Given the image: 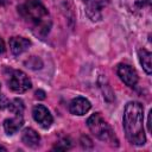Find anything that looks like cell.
Here are the masks:
<instances>
[{
  "instance_id": "7c38bea8",
  "label": "cell",
  "mask_w": 152,
  "mask_h": 152,
  "mask_svg": "<svg viewBox=\"0 0 152 152\" xmlns=\"http://www.w3.org/2000/svg\"><path fill=\"white\" fill-rule=\"evenodd\" d=\"M138 56H139V61H140V64L142 65L144 70L146 71V74H151L152 72V63H151V52L147 51L146 49H140L138 51Z\"/></svg>"
},
{
  "instance_id": "3957f363",
  "label": "cell",
  "mask_w": 152,
  "mask_h": 152,
  "mask_svg": "<svg viewBox=\"0 0 152 152\" xmlns=\"http://www.w3.org/2000/svg\"><path fill=\"white\" fill-rule=\"evenodd\" d=\"M87 126L90 129V132L100 140L107 142H112L114 140V132L112 131L110 126L101 116L100 113H95L90 115L87 120Z\"/></svg>"
},
{
  "instance_id": "2e32d148",
  "label": "cell",
  "mask_w": 152,
  "mask_h": 152,
  "mask_svg": "<svg viewBox=\"0 0 152 152\" xmlns=\"http://www.w3.org/2000/svg\"><path fill=\"white\" fill-rule=\"evenodd\" d=\"M5 51V43H4V40L0 38V53H2Z\"/></svg>"
},
{
  "instance_id": "5bb4252c",
  "label": "cell",
  "mask_w": 152,
  "mask_h": 152,
  "mask_svg": "<svg viewBox=\"0 0 152 152\" xmlns=\"http://www.w3.org/2000/svg\"><path fill=\"white\" fill-rule=\"evenodd\" d=\"M8 103H10L8 99L4 94H0V109H4L6 107H8Z\"/></svg>"
},
{
  "instance_id": "8fae6325",
  "label": "cell",
  "mask_w": 152,
  "mask_h": 152,
  "mask_svg": "<svg viewBox=\"0 0 152 152\" xmlns=\"http://www.w3.org/2000/svg\"><path fill=\"white\" fill-rule=\"evenodd\" d=\"M21 140L28 147H37L40 141V137L33 128H25L21 133Z\"/></svg>"
},
{
  "instance_id": "6da1fadb",
  "label": "cell",
  "mask_w": 152,
  "mask_h": 152,
  "mask_svg": "<svg viewBox=\"0 0 152 152\" xmlns=\"http://www.w3.org/2000/svg\"><path fill=\"white\" fill-rule=\"evenodd\" d=\"M124 129L126 138L133 145L141 146L146 142L144 129V107L141 103L131 101L124 112Z\"/></svg>"
},
{
  "instance_id": "277c9868",
  "label": "cell",
  "mask_w": 152,
  "mask_h": 152,
  "mask_svg": "<svg viewBox=\"0 0 152 152\" xmlns=\"http://www.w3.org/2000/svg\"><path fill=\"white\" fill-rule=\"evenodd\" d=\"M8 87L14 93H25L31 88V81L21 70H12L7 80Z\"/></svg>"
},
{
  "instance_id": "9a60e30c",
  "label": "cell",
  "mask_w": 152,
  "mask_h": 152,
  "mask_svg": "<svg viewBox=\"0 0 152 152\" xmlns=\"http://www.w3.org/2000/svg\"><path fill=\"white\" fill-rule=\"evenodd\" d=\"M36 95H37V97H39V99H44V97H45V93H44L43 90L37 91V93H36Z\"/></svg>"
},
{
  "instance_id": "e0dca14e",
  "label": "cell",
  "mask_w": 152,
  "mask_h": 152,
  "mask_svg": "<svg viewBox=\"0 0 152 152\" xmlns=\"http://www.w3.org/2000/svg\"><path fill=\"white\" fill-rule=\"evenodd\" d=\"M0 151H4V152H6V148H5V147H2V146H0Z\"/></svg>"
},
{
  "instance_id": "ba28073f",
  "label": "cell",
  "mask_w": 152,
  "mask_h": 152,
  "mask_svg": "<svg viewBox=\"0 0 152 152\" xmlns=\"http://www.w3.org/2000/svg\"><path fill=\"white\" fill-rule=\"evenodd\" d=\"M90 107H91V104L86 97L78 96L70 102L69 109H70L71 114H74V115H84L86 113H88Z\"/></svg>"
},
{
  "instance_id": "30bf717a",
  "label": "cell",
  "mask_w": 152,
  "mask_h": 152,
  "mask_svg": "<svg viewBox=\"0 0 152 152\" xmlns=\"http://www.w3.org/2000/svg\"><path fill=\"white\" fill-rule=\"evenodd\" d=\"M23 124H24L23 115H14L13 118L6 119L4 121V128H5L7 134L12 135V134L17 133L19 131V128H21Z\"/></svg>"
},
{
  "instance_id": "5b68a950",
  "label": "cell",
  "mask_w": 152,
  "mask_h": 152,
  "mask_svg": "<svg viewBox=\"0 0 152 152\" xmlns=\"http://www.w3.org/2000/svg\"><path fill=\"white\" fill-rule=\"evenodd\" d=\"M116 72L120 80L128 87H134L138 82V74L133 66L126 63H120L116 68Z\"/></svg>"
},
{
  "instance_id": "8992f818",
  "label": "cell",
  "mask_w": 152,
  "mask_h": 152,
  "mask_svg": "<svg viewBox=\"0 0 152 152\" xmlns=\"http://www.w3.org/2000/svg\"><path fill=\"white\" fill-rule=\"evenodd\" d=\"M33 119L43 127V128H49L52 124V115L50 114L49 109L44 107L43 104H37L33 107L32 110Z\"/></svg>"
},
{
  "instance_id": "52a82bcc",
  "label": "cell",
  "mask_w": 152,
  "mask_h": 152,
  "mask_svg": "<svg viewBox=\"0 0 152 152\" xmlns=\"http://www.w3.org/2000/svg\"><path fill=\"white\" fill-rule=\"evenodd\" d=\"M87 6V14L91 20H97L101 17V10L108 5L109 0H83Z\"/></svg>"
},
{
  "instance_id": "9c48e42d",
  "label": "cell",
  "mask_w": 152,
  "mask_h": 152,
  "mask_svg": "<svg viewBox=\"0 0 152 152\" xmlns=\"http://www.w3.org/2000/svg\"><path fill=\"white\" fill-rule=\"evenodd\" d=\"M31 45V42L24 37H12L10 39V48H11V51L14 53V55H20L23 52H25L28 46Z\"/></svg>"
},
{
  "instance_id": "4fadbf2b",
  "label": "cell",
  "mask_w": 152,
  "mask_h": 152,
  "mask_svg": "<svg viewBox=\"0 0 152 152\" xmlns=\"http://www.w3.org/2000/svg\"><path fill=\"white\" fill-rule=\"evenodd\" d=\"M8 110L14 115H23L24 102L20 99H14L8 103Z\"/></svg>"
},
{
  "instance_id": "7a4b0ae2",
  "label": "cell",
  "mask_w": 152,
  "mask_h": 152,
  "mask_svg": "<svg viewBox=\"0 0 152 152\" xmlns=\"http://www.w3.org/2000/svg\"><path fill=\"white\" fill-rule=\"evenodd\" d=\"M18 10L21 17L32 25L36 34L44 37L49 32L51 20L46 8L40 2L37 0H27L18 6Z\"/></svg>"
}]
</instances>
